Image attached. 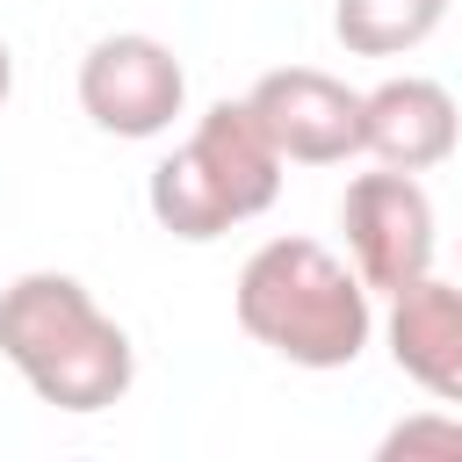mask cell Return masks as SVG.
<instances>
[{"label": "cell", "mask_w": 462, "mask_h": 462, "mask_svg": "<svg viewBox=\"0 0 462 462\" xmlns=\"http://www.w3.org/2000/svg\"><path fill=\"white\" fill-rule=\"evenodd\" d=\"M0 361L51 404V411H108L137 383L130 332L94 303L79 274L36 267L0 289Z\"/></svg>", "instance_id": "6da1fadb"}, {"label": "cell", "mask_w": 462, "mask_h": 462, "mask_svg": "<svg viewBox=\"0 0 462 462\" xmlns=\"http://www.w3.org/2000/svg\"><path fill=\"white\" fill-rule=\"evenodd\" d=\"M375 289L318 238H267L231 289L245 339L282 354L289 368H354L375 332Z\"/></svg>", "instance_id": "7a4b0ae2"}, {"label": "cell", "mask_w": 462, "mask_h": 462, "mask_svg": "<svg viewBox=\"0 0 462 462\" xmlns=\"http://www.w3.org/2000/svg\"><path fill=\"white\" fill-rule=\"evenodd\" d=\"M339 231H346L354 274L375 296H397L404 282L433 274V195L404 166L354 173L346 195H339Z\"/></svg>", "instance_id": "3957f363"}, {"label": "cell", "mask_w": 462, "mask_h": 462, "mask_svg": "<svg viewBox=\"0 0 462 462\" xmlns=\"http://www.w3.org/2000/svg\"><path fill=\"white\" fill-rule=\"evenodd\" d=\"M79 108L108 137H159L188 108V65L144 29H116L79 58Z\"/></svg>", "instance_id": "277c9868"}, {"label": "cell", "mask_w": 462, "mask_h": 462, "mask_svg": "<svg viewBox=\"0 0 462 462\" xmlns=\"http://www.w3.org/2000/svg\"><path fill=\"white\" fill-rule=\"evenodd\" d=\"M253 116L282 144L289 166H339L361 152V94L318 65H282L253 79Z\"/></svg>", "instance_id": "5b68a950"}, {"label": "cell", "mask_w": 462, "mask_h": 462, "mask_svg": "<svg viewBox=\"0 0 462 462\" xmlns=\"http://www.w3.org/2000/svg\"><path fill=\"white\" fill-rule=\"evenodd\" d=\"M462 144V108L440 79L426 72H397L383 87L361 94V152L375 166H404V173H433L448 166Z\"/></svg>", "instance_id": "8992f818"}, {"label": "cell", "mask_w": 462, "mask_h": 462, "mask_svg": "<svg viewBox=\"0 0 462 462\" xmlns=\"http://www.w3.org/2000/svg\"><path fill=\"white\" fill-rule=\"evenodd\" d=\"M383 339H390L397 375H411L440 404H462V282H440V274L404 282L390 296Z\"/></svg>", "instance_id": "52a82bcc"}, {"label": "cell", "mask_w": 462, "mask_h": 462, "mask_svg": "<svg viewBox=\"0 0 462 462\" xmlns=\"http://www.w3.org/2000/svg\"><path fill=\"white\" fill-rule=\"evenodd\" d=\"M188 152L209 166V180L224 188V202H231L238 224H253V217L274 209L289 159H282V144L267 137V123L253 116V101H209V108L195 116V130H188Z\"/></svg>", "instance_id": "ba28073f"}, {"label": "cell", "mask_w": 462, "mask_h": 462, "mask_svg": "<svg viewBox=\"0 0 462 462\" xmlns=\"http://www.w3.org/2000/svg\"><path fill=\"white\" fill-rule=\"evenodd\" d=\"M144 202H152L159 231H173V238H188V245H209V238H224V231L238 224L231 202H224V188L209 180V166H202L188 144H173V152L152 166Z\"/></svg>", "instance_id": "9c48e42d"}, {"label": "cell", "mask_w": 462, "mask_h": 462, "mask_svg": "<svg viewBox=\"0 0 462 462\" xmlns=\"http://www.w3.org/2000/svg\"><path fill=\"white\" fill-rule=\"evenodd\" d=\"M448 22V0H332V36L354 58H404Z\"/></svg>", "instance_id": "30bf717a"}, {"label": "cell", "mask_w": 462, "mask_h": 462, "mask_svg": "<svg viewBox=\"0 0 462 462\" xmlns=\"http://www.w3.org/2000/svg\"><path fill=\"white\" fill-rule=\"evenodd\" d=\"M375 455H383V462H419V455H440V462H462V419H448V411H419V419H404V426H390Z\"/></svg>", "instance_id": "8fae6325"}, {"label": "cell", "mask_w": 462, "mask_h": 462, "mask_svg": "<svg viewBox=\"0 0 462 462\" xmlns=\"http://www.w3.org/2000/svg\"><path fill=\"white\" fill-rule=\"evenodd\" d=\"M7 94H14V51L0 43V108H7Z\"/></svg>", "instance_id": "7c38bea8"}]
</instances>
